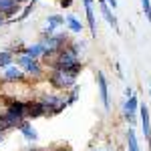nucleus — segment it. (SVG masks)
<instances>
[{"instance_id": "5701e85b", "label": "nucleus", "mask_w": 151, "mask_h": 151, "mask_svg": "<svg viewBox=\"0 0 151 151\" xmlns=\"http://www.w3.org/2000/svg\"><path fill=\"white\" fill-rule=\"evenodd\" d=\"M107 4H109L111 8H117V0H107Z\"/></svg>"}, {"instance_id": "f8f14e48", "label": "nucleus", "mask_w": 151, "mask_h": 151, "mask_svg": "<svg viewBox=\"0 0 151 151\" xmlns=\"http://www.w3.org/2000/svg\"><path fill=\"white\" fill-rule=\"evenodd\" d=\"M99 6H101V8H99V10H101V16L107 20V24H109V26H113V28H119V24H117V16L113 14L111 6H109L105 0H103V2H99Z\"/></svg>"}, {"instance_id": "1a4fd4ad", "label": "nucleus", "mask_w": 151, "mask_h": 151, "mask_svg": "<svg viewBox=\"0 0 151 151\" xmlns=\"http://www.w3.org/2000/svg\"><path fill=\"white\" fill-rule=\"evenodd\" d=\"M139 117H141V129H143V137L151 141V121H149V109L145 105H139Z\"/></svg>"}, {"instance_id": "4468645a", "label": "nucleus", "mask_w": 151, "mask_h": 151, "mask_svg": "<svg viewBox=\"0 0 151 151\" xmlns=\"http://www.w3.org/2000/svg\"><path fill=\"white\" fill-rule=\"evenodd\" d=\"M65 22H67V26H69V30L75 32V35H81L83 28H85V24H83L75 14H67V16H65Z\"/></svg>"}, {"instance_id": "6e6552de", "label": "nucleus", "mask_w": 151, "mask_h": 151, "mask_svg": "<svg viewBox=\"0 0 151 151\" xmlns=\"http://www.w3.org/2000/svg\"><path fill=\"white\" fill-rule=\"evenodd\" d=\"M24 77V70L18 67V65H10V67H6L4 69V73H2V79L6 83H16V81H22Z\"/></svg>"}, {"instance_id": "b1692460", "label": "nucleus", "mask_w": 151, "mask_h": 151, "mask_svg": "<svg viewBox=\"0 0 151 151\" xmlns=\"http://www.w3.org/2000/svg\"><path fill=\"white\" fill-rule=\"evenodd\" d=\"M52 151H73V149H69V147H58V149H52Z\"/></svg>"}, {"instance_id": "7ed1b4c3", "label": "nucleus", "mask_w": 151, "mask_h": 151, "mask_svg": "<svg viewBox=\"0 0 151 151\" xmlns=\"http://www.w3.org/2000/svg\"><path fill=\"white\" fill-rule=\"evenodd\" d=\"M16 65L24 70V75H30V77H40L42 75V65L36 58H30V57H26V55H18Z\"/></svg>"}, {"instance_id": "0eeeda50", "label": "nucleus", "mask_w": 151, "mask_h": 151, "mask_svg": "<svg viewBox=\"0 0 151 151\" xmlns=\"http://www.w3.org/2000/svg\"><path fill=\"white\" fill-rule=\"evenodd\" d=\"M93 2L95 0H83L85 4V14H87V26L91 30V36H97V20H95V8H93Z\"/></svg>"}, {"instance_id": "393cba45", "label": "nucleus", "mask_w": 151, "mask_h": 151, "mask_svg": "<svg viewBox=\"0 0 151 151\" xmlns=\"http://www.w3.org/2000/svg\"><path fill=\"white\" fill-rule=\"evenodd\" d=\"M2 141H4V135H0V143H2Z\"/></svg>"}, {"instance_id": "4be33fe9", "label": "nucleus", "mask_w": 151, "mask_h": 151, "mask_svg": "<svg viewBox=\"0 0 151 151\" xmlns=\"http://www.w3.org/2000/svg\"><path fill=\"white\" fill-rule=\"evenodd\" d=\"M131 95H133V89H131V87H127V89H125V97H127V99H129Z\"/></svg>"}, {"instance_id": "aec40b11", "label": "nucleus", "mask_w": 151, "mask_h": 151, "mask_svg": "<svg viewBox=\"0 0 151 151\" xmlns=\"http://www.w3.org/2000/svg\"><path fill=\"white\" fill-rule=\"evenodd\" d=\"M73 2H75V0H58V4H60L63 8H70V6H73Z\"/></svg>"}, {"instance_id": "9d476101", "label": "nucleus", "mask_w": 151, "mask_h": 151, "mask_svg": "<svg viewBox=\"0 0 151 151\" xmlns=\"http://www.w3.org/2000/svg\"><path fill=\"white\" fill-rule=\"evenodd\" d=\"M18 10H20V2H18V0H0V12H2L6 18L14 16Z\"/></svg>"}, {"instance_id": "423d86ee", "label": "nucleus", "mask_w": 151, "mask_h": 151, "mask_svg": "<svg viewBox=\"0 0 151 151\" xmlns=\"http://www.w3.org/2000/svg\"><path fill=\"white\" fill-rule=\"evenodd\" d=\"M47 117V107L42 101H26V119Z\"/></svg>"}, {"instance_id": "ddd939ff", "label": "nucleus", "mask_w": 151, "mask_h": 151, "mask_svg": "<svg viewBox=\"0 0 151 151\" xmlns=\"http://www.w3.org/2000/svg\"><path fill=\"white\" fill-rule=\"evenodd\" d=\"M18 131H20V135H22L26 141H36L38 139V131L32 127V123L30 121H24L18 125Z\"/></svg>"}, {"instance_id": "9b49d317", "label": "nucleus", "mask_w": 151, "mask_h": 151, "mask_svg": "<svg viewBox=\"0 0 151 151\" xmlns=\"http://www.w3.org/2000/svg\"><path fill=\"white\" fill-rule=\"evenodd\" d=\"M22 55H26V57L30 58H42V55H45V42L42 40H38V42H35V45H28V47H24V52Z\"/></svg>"}, {"instance_id": "a878e982", "label": "nucleus", "mask_w": 151, "mask_h": 151, "mask_svg": "<svg viewBox=\"0 0 151 151\" xmlns=\"http://www.w3.org/2000/svg\"><path fill=\"white\" fill-rule=\"evenodd\" d=\"M149 97H151V85H149Z\"/></svg>"}, {"instance_id": "2eb2a0df", "label": "nucleus", "mask_w": 151, "mask_h": 151, "mask_svg": "<svg viewBox=\"0 0 151 151\" xmlns=\"http://www.w3.org/2000/svg\"><path fill=\"white\" fill-rule=\"evenodd\" d=\"M127 151H141L139 139H137V135H135L133 129H129V131H127Z\"/></svg>"}, {"instance_id": "dca6fc26", "label": "nucleus", "mask_w": 151, "mask_h": 151, "mask_svg": "<svg viewBox=\"0 0 151 151\" xmlns=\"http://www.w3.org/2000/svg\"><path fill=\"white\" fill-rule=\"evenodd\" d=\"M10 65H14V52L12 50H2L0 52V69H6Z\"/></svg>"}, {"instance_id": "f257e3e1", "label": "nucleus", "mask_w": 151, "mask_h": 151, "mask_svg": "<svg viewBox=\"0 0 151 151\" xmlns=\"http://www.w3.org/2000/svg\"><path fill=\"white\" fill-rule=\"evenodd\" d=\"M42 42H45V55H42V58H47V60H48V58L57 57L63 48L69 47L70 38L65 35V32H58V35H52V36L42 38Z\"/></svg>"}, {"instance_id": "f3484780", "label": "nucleus", "mask_w": 151, "mask_h": 151, "mask_svg": "<svg viewBox=\"0 0 151 151\" xmlns=\"http://www.w3.org/2000/svg\"><path fill=\"white\" fill-rule=\"evenodd\" d=\"M47 24L50 26V28H58V26L65 24V16H63V14H48L47 16Z\"/></svg>"}, {"instance_id": "6ab92c4d", "label": "nucleus", "mask_w": 151, "mask_h": 151, "mask_svg": "<svg viewBox=\"0 0 151 151\" xmlns=\"http://www.w3.org/2000/svg\"><path fill=\"white\" fill-rule=\"evenodd\" d=\"M141 6H143V12H145L147 20L151 22V2H149V0H141Z\"/></svg>"}, {"instance_id": "39448f33", "label": "nucleus", "mask_w": 151, "mask_h": 151, "mask_svg": "<svg viewBox=\"0 0 151 151\" xmlns=\"http://www.w3.org/2000/svg\"><path fill=\"white\" fill-rule=\"evenodd\" d=\"M137 111H139V99L135 95H131L127 101H125V105H123V115H125L129 125H135L137 123Z\"/></svg>"}, {"instance_id": "f03ea898", "label": "nucleus", "mask_w": 151, "mask_h": 151, "mask_svg": "<svg viewBox=\"0 0 151 151\" xmlns=\"http://www.w3.org/2000/svg\"><path fill=\"white\" fill-rule=\"evenodd\" d=\"M48 83L55 87V89H70L75 87L77 83V77L70 75V73H65V70H58V69H52V73L48 75Z\"/></svg>"}, {"instance_id": "412c9836", "label": "nucleus", "mask_w": 151, "mask_h": 151, "mask_svg": "<svg viewBox=\"0 0 151 151\" xmlns=\"http://www.w3.org/2000/svg\"><path fill=\"white\" fill-rule=\"evenodd\" d=\"M6 22H8V18H6V16H4V14L0 12V26H4Z\"/></svg>"}, {"instance_id": "a211bd4d", "label": "nucleus", "mask_w": 151, "mask_h": 151, "mask_svg": "<svg viewBox=\"0 0 151 151\" xmlns=\"http://www.w3.org/2000/svg\"><path fill=\"white\" fill-rule=\"evenodd\" d=\"M32 10H35V0H30V4H28V6H26V8H24V10L20 12V16H18V20H24V18H26V16H28V14H30Z\"/></svg>"}, {"instance_id": "20e7f679", "label": "nucleus", "mask_w": 151, "mask_h": 151, "mask_svg": "<svg viewBox=\"0 0 151 151\" xmlns=\"http://www.w3.org/2000/svg\"><path fill=\"white\" fill-rule=\"evenodd\" d=\"M97 87H99V95H101V103H103V109H105V111H109V109H111L109 83H107V77H105L103 70H97Z\"/></svg>"}]
</instances>
